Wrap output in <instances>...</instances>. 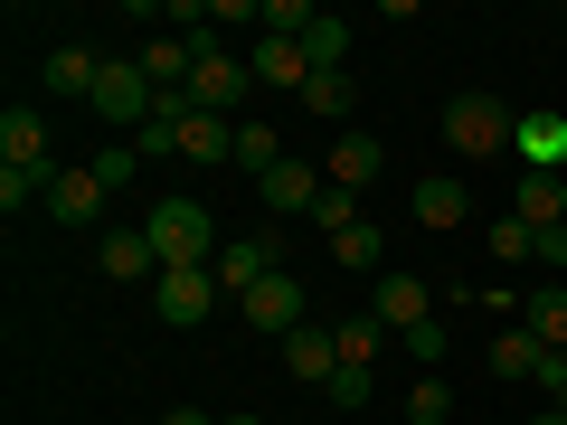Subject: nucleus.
I'll return each mask as SVG.
<instances>
[{"label":"nucleus","instance_id":"nucleus-1","mask_svg":"<svg viewBox=\"0 0 567 425\" xmlns=\"http://www.w3.org/2000/svg\"><path fill=\"white\" fill-rule=\"evenodd\" d=\"M142 237H152V256H162V274L171 265H218V218H208L199 199H162L152 218H142Z\"/></svg>","mask_w":567,"mask_h":425},{"label":"nucleus","instance_id":"nucleus-2","mask_svg":"<svg viewBox=\"0 0 567 425\" xmlns=\"http://www.w3.org/2000/svg\"><path fill=\"white\" fill-rule=\"evenodd\" d=\"M511 133H520V114H511L502 95H454V104H445V142L464 152V162H492V152H511Z\"/></svg>","mask_w":567,"mask_h":425},{"label":"nucleus","instance_id":"nucleus-3","mask_svg":"<svg viewBox=\"0 0 567 425\" xmlns=\"http://www.w3.org/2000/svg\"><path fill=\"white\" fill-rule=\"evenodd\" d=\"M218 303H227V293H218V274H208V265H171V274L152 283V312H162L171 331H199Z\"/></svg>","mask_w":567,"mask_h":425},{"label":"nucleus","instance_id":"nucleus-4","mask_svg":"<svg viewBox=\"0 0 567 425\" xmlns=\"http://www.w3.org/2000/svg\"><path fill=\"white\" fill-rule=\"evenodd\" d=\"M152 114H162L152 76H142L133 58H104V85H95V123H123V133H142Z\"/></svg>","mask_w":567,"mask_h":425},{"label":"nucleus","instance_id":"nucleus-5","mask_svg":"<svg viewBox=\"0 0 567 425\" xmlns=\"http://www.w3.org/2000/svg\"><path fill=\"white\" fill-rule=\"evenodd\" d=\"M246 85H256V66L246 58H199V76H189V104H199V114H227V123H246Z\"/></svg>","mask_w":567,"mask_h":425},{"label":"nucleus","instance_id":"nucleus-6","mask_svg":"<svg viewBox=\"0 0 567 425\" xmlns=\"http://www.w3.org/2000/svg\"><path fill=\"white\" fill-rule=\"evenodd\" d=\"M208 274H218L227 303H246L265 274H284V246H275V237H237V246H218V265H208Z\"/></svg>","mask_w":567,"mask_h":425},{"label":"nucleus","instance_id":"nucleus-7","mask_svg":"<svg viewBox=\"0 0 567 425\" xmlns=\"http://www.w3.org/2000/svg\"><path fill=\"white\" fill-rule=\"evenodd\" d=\"M104 199H114V180H104L95 162L48 180V218H58V227H95V218H104Z\"/></svg>","mask_w":567,"mask_h":425},{"label":"nucleus","instance_id":"nucleus-8","mask_svg":"<svg viewBox=\"0 0 567 425\" xmlns=\"http://www.w3.org/2000/svg\"><path fill=\"white\" fill-rule=\"evenodd\" d=\"M39 85H48L58 104H95V85H104V48H76V39H66V48H48Z\"/></svg>","mask_w":567,"mask_h":425},{"label":"nucleus","instance_id":"nucleus-9","mask_svg":"<svg viewBox=\"0 0 567 425\" xmlns=\"http://www.w3.org/2000/svg\"><path fill=\"white\" fill-rule=\"evenodd\" d=\"M284 379H303V387H331V379H341V331H322V322L284 331Z\"/></svg>","mask_w":567,"mask_h":425},{"label":"nucleus","instance_id":"nucleus-10","mask_svg":"<svg viewBox=\"0 0 567 425\" xmlns=\"http://www.w3.org/2000/svg\"><path fill=\"white\" fill-rule=\"evenodd\" d=\"M237 312H246V331H275V341H284V331H303V274H265Z\"/></svg>","mask_w":567,"mask_h":425},{"label":"nucleus","instance_id":"nucleus-11","mask_svg":"<svg viewBox=\"0 0 567 425\" xmlns=\"http://www.w3.org/2000/svg\"><path fill=\"white\" fill-rule=\"evenodd\" d=\"M256 199L275 208V218H312V199H322V162H293V152H284V162L256 180Z\"/></svg>","mask_w":567,"mask_h":425},{"label":"nucleus","instance_id":"nucleus-12","mask_svg":"<svg viewBox=\"0 0 567 425\" xmlns=\"http://www.w3.org/2000/svg\"><path fill=\"white\" fill-rule=\"evenodd\" d=\"M511 218H520L529 237L567 227V180H558V170H520V180H511Z\"/></svg>","mask_w":567,"mask_h":425},{"label":"nucleus","instance_id":"nucleus-13","mask_svg":"<svg viewBox=\"0 0 567 425\" xmlns=\"http://www.w3.org/2000/svg\"><path fill=\"white\" fill-rule=\"evenodd\" d=\"M0 170H58L48 162V114L39 104H10L0 114Z\"/></svg>","mask_w":567,"mask_h":425},{"label":"nucleus","instance_id":"nucleus-14","mask_svg":"<svg viewBox=\"0 0 567 425\" xmlns=\"http://www.w3.org/2000/svg\"><path fill=\"white\" fill-rule=\"evenodd\" d=\"M369 312H379L388 331H416V322H435V283H425V274H379Z\"/></svg>","mask_w":567,"mask_h":425},{"label":"nucleus","instance_id":"nucleus-15","mask_svg":"<svg viewBox=\"0 0 567 425\" xmlns=\"http://www.w3.org/2000/svg\"><path fill=\"white\" fill-rule=\"evenodd\" d=\"M379 170H388V142H379V133H341V142H331V162H322V180L360 199V189L379 180Z\"/></svg>","mask_w":567,"mask_h":425},{"label":"nucleus","instance_id":"nucleus-16","mask_svg":"<svg viewBox=\"0 0 567 425\" xmlns=\"http://www.w3.org/2000/svg\"><path fill=\"white\" fill-rule=\"evenodd\" d=\"M246 66H256V85H275V95H303L312 85L303 39H246Z\"/></svg>","mask_w":567,"mask_h":425},{"label":"nucleus","instance_id":"nucleus-17","mask_svg":"<svg viewBox=\"0 0 567 425\" xmlns=\"http://www.w3.org/2000/svg\"><path fill=\"white\" fill-rule=\"evenodd\" d=\"M95 265H104L114 283H162V256H152L142 227H104V237H95Z\"/></svg>","mask_w":567,"mask_h":425},{"label":"nucleus","instance_id":"nucleus-18","mask_svg":"<svg viewBox=\"0 0 567 425\" xmlns=\"http://www.w3.org/2000/svg\"><path fill=\"white\" fill-rule=\"evenodd\" d=\"M133 66L152 76V95H189V76H199V48H189V39H142Z\"/></svg>","mask_w":567,"mask_h":425},{"label":"nucleus","instance_id":"nucleus-19","mask_svg":"<svg viewBox=\"0 0 567 425\" xmlns=\"http://www.w3.org/2000/svg\"><path fill=\"white\" fill-rule=\"evenodd\" d=\"M511 162H520V170H567V114H520Z\"/></svg>","mask_w":567,"mask_h":425},{"label":"nucleus","instance_id":"nucleus-20","mask_svg":"<svg viewBox=\"0 0 567 425\" xmlns=\"http://www.w3.org/2000/svg\"><path fill=\"white\" fill-rule=\"evenodd\" d=\"M406 218H416V227H464L473 218V189L464 180H416V189H406Z\"/></svg>","mask_w":567,"mask_h":425},{"label":"nucleus","instance_id":"nucleus-21","mask_svg":"<svg viewBox=\"0 0 567 425\" xmlns=\"http://www.w3.org/2000/svg\"><path fill=\"white\" fill-rule=\"evenodd\" d=\"M539 369H548V341H539V331H492V379H539Z\"/></svg>","mask_w":567,"mask_h":425},{"label":"nucleus","instance_id":"nucleus-22","mask_svg":"<svg viewBox=\"0 0 567 425\" xmlns=\"http://www.w3.org/2000/svg\"><path fill=\"white\" fill-rule=\"evenodd\" d=\"M293 104H303L312 123H350V104H360V85H350V66H341V76H312V85H303Z\"/></svg>","mask_w":567,"mask_h":425},{"label":"nucleus","instance_id":"nucleus-23","mask_svg":"<svg viewBox=\"0 0 567 425\" xmlns=\"http://www.w3.org/2000/svg\"><path fill=\"white\" fill-rule=\"evenodd\" d=\"M303 58H312V76H341V58H350V29L331 20V10H312V29H303Z\"/></svg>","mask_w":567,"mask_h":425},{"label":"nucleus","instance_id":"nucleus-24","mask_svg":"<svg viewBox=\"0 0 567 425\" xmlns=\"http://www.w3.org/2000/svg\"><path fill=\"white\" fill-rule=\"evenodd\" d=\"M275 162H284V133H275V123H256V114H246V123H237V170H246V180H265Z\"/></svg>","mask_w":567,"mask_h":425},{"label":"nucleus","instance_id":"nucleus-25","mask_svg":"<svg viewBox=\"0 0 567 425\" xmlns=\"http://www.w3.org/2000/svg\"><path fill=\"white\" fill-rule=\"evenodd\" d=\"M341 331V369H379V350H388V322L379 312H360V322H331Z\"/></svg>","mask_w":567,"mask_h":425},{"label":"nucleus","instance_id":"nucleus-26","mask_svg":"<svg viewBox=\"0 0 567 425\" xmlns=\"http://www.w3.org/2000/svg\"><path fill=\"white\" fill-rule=\"evenodd\" d=\"M529 331H539L548 350H567V283H539V293H529V312H520Z\"/></svg>","mask_w":567,"mask_h":425},{"label":"nucleus","instance_id":"nucleus-27","mask_svg":"<svg viewBox=\"0 0 567 425\" xmlns=\"http://www.w3.org/2000/svg\"><path fill=\"white\" fill-rule=\"evenodd\" d=\"M445 416H454V387L435 379V369H425V379L406 387V425H445Z\"/></svg>","mask_w":567,"mask_h":425},{"label":"nucleus","instance_id":"nucleus-28","mask_svg":"<svg viewBox=\"0 0 567 425\" xmlns=\"http://www.w3.org/2000/svg\"><path fill=\"white\" fill-rule=\"evenodd\" d=\"M331 265H350V274H379V227H341V237H331Z\"/></svg>","mask_w":567,"mask_h":425},{"label":"nucleus","instance_id":"nucleus-29","mask_svg":"<svg viewBox=\"0 0 567 425\" xmlns=\"http://www.w3.org/2000/svg\"><path fill=\"white\" fill-rule=\"evenodd\" d=\"M48 180H58V170H0V218H20L29 199L48 208Z\"/></svg>","mask_w":567,"mask_h":425},{"label":"nucleus","instance_id":"nucleus-30","mask_svg":"<svg viewBox=\"0 0 567 425\" xmlns=\"http://www.w3.org/2000/svg\"><path fill=\"white\" fill-rule=\"evenodd\" d=\"M483 246H492L502 265H529V256H539V237H529L520 218H492V227H483Z\"/></svg>","mask_w":567,"mask_h":425},{"label":"nucleus","instance_id":"nucleus-31","mask_svg":"<svg viewBox=\"0 0 567 425\" xmlns=\"http://www.w3.org/2000/svg\"><path fill=\"white\" fill-rule=\"evenodd\" d=\"M312 227H322V237H341V227H360V199L322 180V199H312Z\"/></svg>","mask_w":567,"mask_h":425},{"label":"nucleus","instance_id":"nucleus-32","mask_svg":"<svg viewBox=\"0 0 567 425\" xmlns=\"http://www.w3.org/2000/svg\"><path fill=\"white\" fill-rule=\"evenodd\" d=\"M312 29V0H265V39H303Z\"/></svg>","mask_w":567,"mask_h":425},{"label":"nucleus","instance_id":"nucleus-33","mask_svg":"<svg viewBox=\"0 0 567 425\" xmlns=\"http://www.w3.org/2000/svg\"><path fill=\"white\" fill-rule=\"evenodd\" d=\"M322 397H331V406H369V397H379V369H341Z\"/></svg>","mask_w":567,"mask_h":425},{"label":"nucleus","instance_id":"nucleus-34","mask_svg":"<svg viewBox=\"0 0 567 425\" xmlns=\"http://www.w3.org/2000/svg\"><path fill=\"white\" fill-rule=\"evenodd\" d=\"M398 341H406V360H416V369L445 360V322H416V331H398Z\"/></svg>","mask_w":567,"mask_h":425},{"label":"nucleus","instance_id":"nucleus-35","mask_svg":"<svg viewBox=\"0 0 567 425\" xmlns=\"http://www.w3.org/2000/svg\"><path fill=\"white\" fill-rule=\"evenodd\" d=\"M539 265H548V274L567 265V227H548V237H539Z\"/></svg>","mask_w":567,"mask_h":425},{"label":"nucleus","instance_id":"nucleus-36","mask_svg":"<svg viewBox=\"0 0 567 425\" xmlns=\"http://www.w3.org/2000/svg\"><path fill=\"white\" fill-rule=\"evenodd\" d=\"M162 425H218V416H208V406H171Z\"/></svg>","mask_w":567,"mask_h":425},{"label":"nucleus","instance_id":"nucleus-37","mask_svg":"<svg viewBox=\"0 0 567 425\" xmlns=\"http://www.w3.org/2000/svg\"><path fill=\"white\" fill-rule=\"evenodd\" d=\"M529 425H567V416H558V406H539V416H529Z\"/></svg>","mask_w":567,"mask_h":425},{"label":"nucleus","instance_id":"nucleus-38","mask_svg":"<svg viewBox=\"0 0 567 425\" xmlns=\"http://www.w3.org/2000/svg\"><path fill=\"white\" fill-rule=\"evenodd\" d=\"M218 425H265V416H218Z\"/></svg>","mask_w":567,"mask_h":425}]
</instances>
